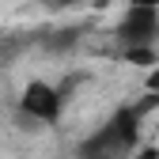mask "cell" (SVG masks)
Segmentation results:
<instances>
[{
  "mask_svg": "<svg viewBox=\"0 0 159 159\" xmlns=\"http://www.w3.org/2000/svg\"><path fill=\"white\" fill-rule=\"evenodd\" d=\"M155 102H159V95L148 91L144 102L117 106L87 140H80L76 159H136V148H140V121H144L148 106H155Z\"/></svg>",
  "mask_w": 159,
  "mask_h": 159,
  "instance_id": "6da1fadb",
  "label": "cell"
},
{
  "mask_svg": "<svg viewBox=\"0 0 159 159\" xmlns=\"http://www.w3.org/2000/svg\"><path fill=\"white\" fill-rule=\"evenodd\" d=\"M155 38H159V8L129 4V11L117 23V42L125 49H152Z\"/></svg>",
  "mask_w": 159,
  "mask_h": 159,
  "instance_id": "7a4b0ae2",
  "label": "cell"
},
{
  "mask_svg": "<svg viewBox=\"0 0 159 159\" xmlns=\"http://www.w3.org/2000/svg\"><path fill=\"white\" fill-rule=\"evenodd\" d=\"M19 110H23L30 121H57L61 117V91L46 80H30L23 87V98H19Z\"/></svg>",
  "mask_w": 159,
  "mask_h": 159,
  "instance_id": "3957f363",
  "label": "cell"
},
{
  "mask_svg": "<svg viewBox=\"0 0 159 159\" xmlns=\"http://www.w3.org/2000/svg\"><path fill=\"white\" fill-rule=\"evenodd\" d=\"M125 61H133V65H152V49H125Z\"/></svg>",
  "mask_w": 159,
  "mask_h": 159,
  "instance_id": "277c9868",
  "label": "cell"
},
{
  "mask_svg": "<svg viewBox=\"0 0 159 159\" xmlns=\"http://www.w3.org/2000/svg\"><path fill=\"white\" fill-rule=\"evenodd\" d=\"M144 87H148V91H155V95H159V68H155V72H152V76H148V84H144Z\"/></svg>",
  "mask_w": 159,
  "mask_h": 159,
  "instance_id": "5b68a950",
  "label": "cell"
},
{
  "mask_svg": "<svg viewBox=\"0 0 159 159\" xmlns=\"http://www.w3.org/2000/svg\"><path fill=\"white\" fill-rule=\"evenodd\" d=\"M129 4H140V8H159V0H129Z\"/></svg>",
  "mask_w": 159,
  "mask_h": 159,
  "instance_id": "8992f818",
  "label": "cell"
},
{
  "mask_svg": "<svg viewBox=\"0 0 159 159\" xmlns=\"http://www.w3.org/2000/svg\"><path fill=\"white\" fill-rule=\"evenodd\" d=\"M140 159H155V152H144V155H140Z\"/></svg>",
  "mask_w": 159,
  "mask_h": 159,
  "instance_id": "52a82bcc",
  "label": "cell"
}]
</instances>
